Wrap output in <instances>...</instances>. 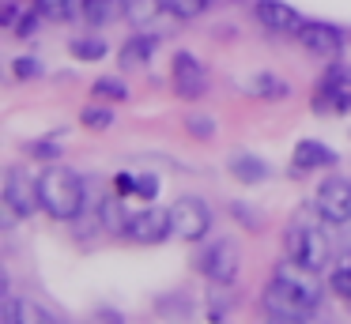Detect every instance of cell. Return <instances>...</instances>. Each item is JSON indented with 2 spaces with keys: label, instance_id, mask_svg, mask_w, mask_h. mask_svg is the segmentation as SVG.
Returning <instances> with one entry per match:
<instances>
[{
  "label": "cell",
  "instance_id": "1",
  "mask_svg": "<svg viewBox=\"0 0 351 324\" xmlns=\"http://www.w3.org/2000/svg\"><path fill=\"white\" fill-rule=\"evenodd\" d=\"M321 301V290L302 275H291L287 268H280L272 275V283L265 286V313L272 321H283V324H295V321H306V316L317 309Z\"/></svg>",
  "mask_w": 351,
  "mask_h": 324
},
{
  "label": "cell",
  "instance_id": "2",
  "mask_svg": "<svg viewBox=\"0 0 351 324\" xmlns=\"http://www.w3.org/2000/svg\"><path fill=\"white\" fill-rule=\"evenodd\" d=\"M38 181H42V211L49 219L69 223V219H76L84 211L87 196H84V181H80L76 170H69V166H49Z\"/></svg>",
  "mask_w": 351,
  "mask_h": 324
},
{
  "label": "cell",
  "instance_id": "3",
  "mask_svg": "<svg viewBox=\"0 0 351 324\" xmlns=\"http://www.w3.org/2000/svg\"><path fill=\"white\" fill-rule=\"evenodd\" d=\"M328 253H332V245H328V234L321 230V226L291 223V230H287V256H291V264H295L298 271H306V275L321 271L328 264Z\"/></svg>",
  "mask_w": 351,
  "mask_h": 324
},
{
  "label": "cell",
  "instance_id": "4",
  "mask_svg": "<svg viewBox=\"0 0 351 324\" xmlns=\"http://www.w3.org/2000/svg\"><path fill=\"white\" fill-rule=\"evenodd\" d=\"M4 208L16 219H31L42 208V181H34L23 166H12L4 173Z\"/></svg>",
  "mask_w": 351,
  "mask_h": 324
},
{
  "label": "cell",
  "instance_id": "5",
  "mask_svg": "<svg viewBox=\"0 0 351 324\" xmlns=\"http://www.w3.org/2000/svg\"><path fill=\"white\" fill-rule=\"evenodd\" d=\"M313 208H317V215L332 226L351 223V181L348 177H325L317 185Z\"/></svg>",
  "mask_w": 351,
  "mask_h": 324
},
{
  "label": "cell",
  "instance_id": "6",
  "mask_svg": "<svg viewBox=\"0 0 351 324\" xmlns=\"http://www.w3.org/2000/svg\"><path fill=\"white\" fill-rule=\"evenodd\" d=\"M170 226L182 241H200L212 230V211L200 196H182V200L170 208Z\"/></svg>",
  "mask_w": 351,
  "mask_h": 324
},
{
  "label": "cell",
  "instance_id": "7",
  "mask_svg": "<svg viewBox=\"0 0 351 324\" xmlns=\"http://www.w3.org/2000/svg\"><path fill=\"white\" fill-rule=\"evenodd\" d=\"M238 268H242V253H238V245L230 238L215 241V245L200 256V271H204L212 283H234Z\"/></svg>",
  "mask_w": 351,
  "mask_h": 324
},
{
  "label": "cell",
  "instance_id": "8",
  "mask_svg": "<svg viewBox=\"0 0 351 324\" xmlns=\"http://www.w3.org/2000/svg\"><path fill=\"white\" fill-rule=\"evenodd\" d=\"M170 234H174L170 211H159V208H144L140 215H132L129 223H125V238L140 241V245H159V241L170 238Z\"/></svg>",
  "mask_w": 351,
  "mask_h": 324
},
{
  "label": "cell",
  "instance_id": "9",
  "mask_svg": "<svg viewBox=\"0 0 351 324\" xmlns=\"http://www.w3.org/2000/svg\"><path fill=\"white\" fill-rule=\"evenodd\" d=\"M174 90L182 98H200L208 90V68L200 64L197 57H193V53H174Z\"/></svg>",
  "mask_w": 351,
  "mask_h": 324
},
{
  "label": "cell",
  "instance_id": "10",
  "mask_svg": "<svg viewBox=\"0 0 351 324\" xmlns=\"http://www.w3.org/2000/svg\"><path fill=\"white\" fill-rule=\"evenodd\" d=\"M253 15H257L261 27L276 30V34H298V30H302V15L291 4H283V0H257V4H253Z\"/></svg>",
  "mask_w": 351,
  "mask_h": 324
},
{
  "label": "cell",
  "instance_id": "11",
  "mask_svg": "<svg viewBox=\"0 0 351 324\" xmlns=\"http://www.w3.org/2000/svg\"><path fill=\"white\" fill-rule=\"evenodd\" d=\"M302 45L313 53V57H340V45H343V34L328 23H302L298 30Z\"/></svg>",
  "mask_w": 351,
  "mask_h": 324
},
{
  "label": "cell",
  "instance_id": "12",
  "mask_svg": "<svg viewBox=\"0 0 351 324\" xmlns=\"http://www.w3.org/2000/svg\"><path fill=\"white\" fill-rule=\"evenodd\" d=\"M321 166H336V151H328L325 143H317V140H298L295 173H310V170H321Z\"/></svg>",
  "mask_w": 351,
  "mask_h": 324
},
{
  "label": "cell",
  "instance_id": "13",
  "mask_svg": "<svg viewBox=\"0 0 351 324\" xmlns=\"http://www.w3.org/2000/svg\"><path fill=\"white\" fill-rule=\"evenodd\" d=\"M230 173H234L242 185H261V181L272 177V166L257 155H230Z\"/></svg>",
  "mask_w": 351,
  "mask_h": 324
},
{
  "label": "cell",
  "instance_id": "14",
  "mask_svg": "<svg viewBox=\"0 0 351 324\" xmlns=\"http://www.w3.org/2000/svg\"><path fill=\"white\" fill-rule=\"evenodd\" d=\"M129 12V0H84V19L91 27H110Z\"/></svg>",
  "mask_w": 351,
  "mask_h": 324
},
{
  "label": "cell",
  "instance_id": "15",
  "mask_svg": "<svg viewBox=\"0 0 351 324\" xmlns=\"http://www.w3.org/2000/svg\"><path fill=\"white\" fill-rule=\"evenodd\" d=\"M155 38L152 34H132L129 42L121 45V68H140V64H147V60L155 57Z\"/></svg>",
  "mask_w": 351,
  "mask_h": 324
},
{
  "label": "cell",
  "instance_id": "16",
  "mask_svg": "<svg viewBox=\"0 0 351 324\" xmlns=\"http://www.w3.org/2000/svg\"><path fill=\"white\" fill-rule=\"evenodd\" d=\"M250 95H257V98H283L287 95V83L280 79V75H272V72H261V75H253L250 79Z\"/></svg>",
  "mask_w": 351,
  "mask_h": 324
},
{
  "label": "cell",
  "instance_id": "17",
  "mask_svg": "<svg viewBox=\"0 0 351 324\" xmlns=\"http://www.w3.org/2000/svg\"><path fill=\"white\" fill-rule=\"evenodd\" d=\"M162 12L189 23V19H200L208 12V0H162Z\"/></svg>",
  "mask_w": 351,
  "mask_h": 324
},
{
  "label": "cell",
  "instance_id": "18",
  "mask_svg": "<svg viewBox=\"0 0 351 324\" xmlns=\"http://www.w3.org/2000/svg\"><path fill=\"white\" fill-rule=\"evenodd\" d=\"M159 12H162V0H129V12H125V19L136 23V27H144V23H152Z\"/></svg>",
  "mask_w": 351,
  "mask_h": 324
},
{
  "label": "cell",
  "instance_id": "19",
  "mask_svg": "<svg viewBox=\"0 0 351 324\" xmlns=\"http://www.w3.org/2000/svg\"><path fill=\"white\" fill-rule=\"evenodd\" d=\"M72 57L76 60H102L106 57V42L102 38H76L72 42Z\"/></svg>",
  "mask_w": 351,
  "mask_h": 324
},
{
  "label": "cell",
  "instance_id": "20",
  "mask_svg": "<svg viewBox=\"0 0 351 324\" xmlns=\"http://www.w3.org/2000/svg\"><path fill=\"white\" fill-rule=\"evenodd\" d=\"M69 8H72V0H34V12L49 23H64L69 19Z\"/></svg>",
  "mask_w": 351,
  "mask_h": 324
},
{
  "label": "cell",
  "instance_id": "21",
  "mask_svg": "<svg viewBox=\"0 0 351 324\" xmlns=\"http://www.w3.org/2000/svg\"><path fill=\"white\" fill-rule=\"evenodd\" d=\"M95 95L114 98V102H125V98H129V87H125L121 79H114V75H102V79H95Z\"/></svg>",
  "mask_w": 351,
  "mask_h": 324
},
{
  "label": "cell",
  "instance_id": "22",
  "mask_svg": "<svg viewBox=\"0 0 351 324\" xmlns=\"http://www.w3.org/2000/svg\"><path fill=\"white\" fill-rule=\"evenodd\" d=\"M27 155L31 158H61V136H46V140H34L27 143Z\"/></svg>",
  "mask_w": 351,
  "mask_h": 324
},
{
  "label": "cell",
  "instance_id": "23",
  "mask_svg": "<svg viewBox=\"0 0 351 324\" xmlns=\"http://www.w3.org/2000/svg\"><path fill=\"white\" fill-rule=\"evenodd\" d=\"M16 321H42V324H49V321H57L49 309H42V306H34V301H16Z\"/></svg>",
  "mask_w": 351,
  "mask_h": 324
},
{
  "label": "cell",
  "instance_id": "24",
  "mask_svg": "<svg viewBox=\"0 0 351 324\" xmlns=\"http://www.w3.org/2000/svg\"><path fill=\"white\" fill-rule=\"evenodd\" d=\"M110 121H114V113L102 110V105H87V110L80 113V125L84 128H110Z\"/></svg>",
  "mask_w": 351,
  "mask_h": 324
},
{
  "label": "cell",
  "instance_id": "25",
  "mask_svg": "<svg viewBox=\"0 0 351 324\" xmlns=\"http://www.w3.org/2000/svg\"><path fill=\"white\" fill-rule=\"evenodd\" d=\"M321 87L348 90V87H351V72H348L343 64H332V68H325V75H321Z\"/></svg>",
  "mask_w": 351,
  "mask_h": 324
},
{
  "label": "cell",
  "instance_id": "26",
  "mask_svg": "<svg viewBox=\"0 0 351 324\" xmlns=\"http://www.w3.org/2000/svg\"><path fill=\"white\" fill-rule=\"evenodd\" d=\"M12 72H16V79H38L42 75V64L34 57H19L16 64H12Z\"/></svg>",
  "mask_w": 351,
  "mask_h": 324
},
{
  "label": "cell",
  "instance_id": "27",
  "mask_svg": "<svg viewBox=\"0 0 351 324\" xmlns=\"http://www.w3.org/2000/svg\"><path fill=\"white\" fill-rule=\"evenodd\" d=\"M332 294H340L343 301H351V268H336L332 271Z\"/></svg>",
  "mask_w": 351,
  "mask_h": 324
},
{
  "label": "cell",
  "instance_id": "28",
  "mask_svg": "<svg viewBox=\"0 0 351 324\" xmlns=\"http://www.w3.org/2000/svg\"><path fill=\"white\" fill-rule=\"evenodd\" d=\"M155 192H159V177H155V173L136 177V196H140V200H155Z\"/></svg>",
  "mask_w": 351,
  "mask_h": 324
},
{
  "label": "cell",
  "instance_id": "29",
  "mask_svg": "<svg viewBox=\"0 0 351 324\" xmlns=\"http://www.w3.org/2000/svg\"><path fill=\"white\" fill-rule=\"evenodd\" d=\"M38 23H42V15H38V12H27L23 19L16 23V34H19V38H31L34 30H38Z\"/></svg>",
  "mask_w": 351,
  "mask_h": 324
},
{
  "label": "cell",
  "instance_id": "30",
  "mask_svg": "<svg viewBox=\"0 0 351 324\" xmlns=\"http://www.w3.org/2000/svg\"><path fill=\"white\" fill-rule=\"evenodd\" d=\"M189 132L200 136V140H212L215 125H212V121H204V117H189Z\"/></svg>",
  "mask_w": 351,
  "mask_h": 324
},
{
  "label": "cell",
  "instance_id": "31",
  "mask_svg": "<svg viewBox=\"0 0 351 324\" xmlns=\"http://www.w3.org/2000/svg\"><path fill=\"white\" fill-rule=\"evenodd\" d=\"M114 188H117V196H136V177L132 173H117Z\"/></svg>",
  "mask_w": 351,
  "mask_h": 324
},
{
  "label": "cell",
  "instance_id": "32",
  "mask_svg": "<svg viewBox=\"0 0 351 324\" xmlns=\"http://www.w3.org/2000/svg\"><path fill=\"white\" fill-rule=\"evenodd\" d=\"M19 19H23V15H19V4H16V0H8V4H4V12H0V23H4L8 30H16Z\"/></svg>",
  "mask_w": 351,
  "mask_h": 324
}]
</instances>
